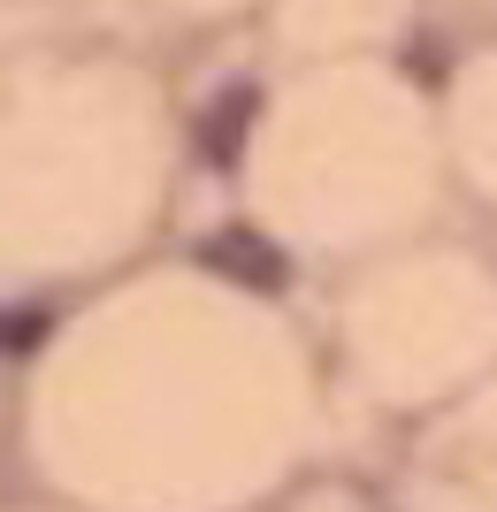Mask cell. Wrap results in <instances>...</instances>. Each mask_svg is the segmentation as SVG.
Segmentation results:
<instances>
[{"mask_svg":"<svg viewBox=\"0 0 497 512\" xmlns=\"http://www.w3.org/2000/svg\"><path fill=\"white\" fill-rule=\"evenodd\" d=\"M245 115H253V92H230V100L215 107V138H207V146H215V161H230V146L245 138Z\"/></svg>","mask_w":497,"mask_h":512,"instance_id":"2","label":"cell"},{"mask_svg":"<svg viewBox=\"0 0 497 512\" xmlns=\"http://www.w3.org/2000/svg\"><path fill=\"white\" fill-rule=\"evenodd\" d=\"M215 268H230V276H245V283H276V253H268L253 230H222L215 237Z\"/></svg>","mask_w":497,"mask_h":512,"instance_id":"1","label":"cell"}]
</instances>
